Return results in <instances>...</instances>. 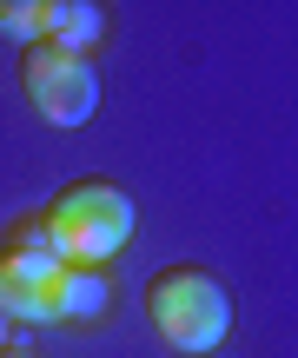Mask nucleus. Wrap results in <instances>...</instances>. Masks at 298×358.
Listing matches in <instances>:
<instances>
[{"label":"nucleus","instance_id":"obj_1","mask_svg":"<svg viewBox=\"0 0 298 358\" xmlns=\"http://www.w3.org/2000/svg\"><path fill=\"white\" fill-rule=\"evenodd\" d=\"M40 219H47L66 266H106L140 232V199L119 179H73V186H60L40 206Z\"/></svg>","mask_w":298,"mask_h":358},{"label":"nucleus","instance_id":"obj_2","mask_svg":"<svg viewBox=\"0 0 298 358\" xmlns=\"http://www.w3.org/2000/svg\"><path fill=\"white\" fill-rule=\"evenodd\" d=\"M146 319H153V332L166 338L172 352L206 358L232 332V292H225L206 266H166V272L146 279Z\"/></svg>","mask_w":298,"mask_h":358},{"label":"nucleus","instance_id":"obj_3","mask_svg":"<svg viewBox=\"0 0 298 358\" xmlns=\"http://www.w3.org/2000/svg\"><path fill=\"white\" fill-rule=\"evenodd\" d=\"M20 93L47 127H87L100 113V66H93V53L27 40L20 47Z\"/></svg>","mask_w":298,"mask_h":358},{"label":"nucleus","instance_id":"obj_4","mask_svg":"<svg viewBox=\"0 0 298 358\" xmlns=\"http://www.w3.org/2000/svg\"><path fill=\"white\" fill-rule=\"evenodd\" d=\"M47 299H53V325H66V319H106V312H113V272H106V266H60V272H53V279H47Z\"/></svg>","mask_w":298,"mask_h":358},{"label":"nucleus","instance_id":"obj_5","mask_svg":"<svg viewBox=\"0 0 298 358\" xmlns=\"http://www.w3.org/2000/svg\"><path fill=\"white\" fill-rule=\"evenodd\" d=\"M113 27L106 0H47L40 7V40L47 47H66V53H93Z\"/></svg>","mask_w":298,"mask_h":358},{"label":"nucleus","instance_id":"obj_6","mask_svg":"<svg viewBox=\"0 0 298 358\" xmlns=\"http://www.w3.org/2000/svg\"><path fill=\"white\" fill-rule=\"evenodd\" d=\"M0 312H7L13 325H53V299H47V279L27 266H13L7 252H0Z\"/></svg>","mask_w":298,"mask_h":358},{"label":"nucleus","instance_id":"obj_7","mask_svg":"<svg viewBox=\"0 0 298 358\" xmlns=\"http://www.w3.org/2000/svg\"><path fill=\"white\" fill-rule=\"evenodd\" d=\"M0 252L13 259V266H27V272H40V279H53V272L66 266L60 259V245H53V232H47V219L40 213H20L7 232H0Z\"/></svg>","mask_w":298,"mask_h":358},{"label":"nucleus","instance_id":"obj_8","mask_svg":"<svg viewBox=\"0 0 298 358\" xmlns=\"http://www.w3.org/2000/svg\"><path fill=\"white\" fill-rule=\"evenodd\" d=\"M40 7H47V0H0V34L7 40H40Z\"/></svg>","mask_w":298,"mask_h":358},{"label":"nucleus","instance_id":"obj_9","mask_svg":"<svg viewBox=\"0 0 298 358\" xmlns=\"http://www.w3.org/2000/svg\"><path fill=\"white\" fill-rule=\"evenodd\" d=\"M0 358H40L33 345H0Z\"/></svg>","mask_w":298,"mask_h":358},{"label":"nucleus","instance_id":"obj_10","mask_svg":"<svg viewBox=\"0 0 298 358\" xmlns=\"http://www.w3.org/2000/svg\"><path fill=\"white\" fill-rule=\"evenodd\" d=\"M7 325H13V319H7V312H0V345H13V338H7Z\"/></svg>","mask_w":298,"mask_h":358}]
</instances>
